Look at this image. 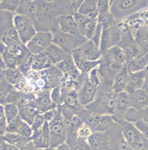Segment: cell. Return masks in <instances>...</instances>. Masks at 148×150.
<instances>
[{"label":"cell","instance_id":"cell-1","mask_svg":"<svg viewBox=\"0 0 148 150\" xmlns=\"http://www.w3.org/2000/svg\"><path fill=\"white\" fill-rule=\"evenodd\" d=\"M17 13L26 15L34 22L37 31H58V16L53 5V1L24 0Z\"/></svg>","mask_w":148,"mask_h":150},{"label":"cell","instance_id":"cell-2","mask_svg":"<svg viewBox=\"0 0 148 150\" xmlns=\"http://www.w3.org/2000/svg\"><path fill=\"white\" fill-rule=\"evenodd\" d=\"M117 93L113 91L112 88L100 84L98 93L93 102L85 108L92 113L99 115H113L116 105Z\"/></svg>","mask_w":148,"mask_h":150},{"label":"cell","instance_id":"cell-3","mask_svg":"<svg viewBox=\"0 0 148 150\" xmlns=\"http://www.w3.org/2000/svg\"><path fill=\"white\" fill-rule=\"evenodd\" d=\"M148 9V0H116L111 1L110 13L117 22Z\"/></svg>","mask_w":148,"mask_h":150},{"label":"cell","instance_id":"cell-4","mask_svg":"<svg viewBox=\"0 0 148 150\" xmlns=\"http://www.w3.org/2000/svg\"><path fill=\"white\" fill-rule=\"evenodd\" d=\"M78 115L83 120L84 123L92 128L93 132H107L117 124L115 116L92 113L85 107Z\"/></svg>","mask_w":148,"mask_h":150},{"label":"cell","instance_id":"cell-5","mask_svg":"<svg viewBox=\"0 0 148 150\" xmlns=\"http://www.w3.org/2000/svg\"><path fill=\"white\" fill-rule=\"evenodd\" d=\"M117 122L120 126L121 133L124 140L131 149L135 150L147 149L148 140L140 133L134 124L126 120L119 119H117Z\"/></svg>","mask_w":148,"mask_h":150},{"label":"cell","instance_id":"cell-6","mask_svg":"<svg viewBox=\"0 0 148 150\" xmlns=\"http://www.w3.org/2000/svg\"><path fill=\"white\" fill-rule=\"evenodd\" d=\"M97 68L94 69L87 75L85 83L78 92L79 102L84 107L91 104L95 100L101 83Z\"/></svg>","mask_w":148,"mask_h":150},{"label":"cell","instance_id":"cell-7","mask_svg":"<svg viewBox=\"0 0 148 150\" xmlns=\"http://www.w3.org/2000/svg\"><path fill=\"white\" fill-rule=\"evenodd\" d=\"M14 15L10 12L0 11V38L1 42L8 47L22 42L14 26Z\"/></svg>","mask_w":148,"mask_h":150},{"label":"cell","instance_id":"cell-8","mask_svg":"<svg viewBox=\"0 0 148 150\" xmlns=\"http://www.w3.org/2000/svg\"><path fill=\"white\" fill-rule=\"evenodd\" d=\"M125 64L114 61L110 58L103 54L100 58V64L98 66V74L100 79L101 85L112 88L113 80L118 74L122 70Z\"/></svg>","mask_w":148,"mask_h":150},{"label":"cell","instance_id":"cell-9","mask_svg":"<svg viewBox=\"0 0 148 150\" xmlns=\"http://www.w3.org/2000/svg\"><path fill=\"white\" fill-rule=\"evenodd\" d=\"M118 22L123 31L122 38L118 45L123 50L129 63L132 59L141 55H143V54L141 52L140 48L136 42L134 35H132L127 22L124 20Z\"/></svg>","mask_w":148,"mask_h":150},{"label":"cell","instance_id":"cell-10","mask_svg":"<svg viewBox=\"0 0 148 150\" xmlns=\"http://www.w3.org/2000/svg\"><path fill=\"white\" fill-rule=\"evenodd\" d=\"M13 21L20 40L23 44L26 45L37 32L34 22L26 15L19 13H15Z\"/></svg>","mask_w":148,"mask_h":150},{"label":"cell","instance_id":"cell-11","mask_svg":"<svg viewBox=\"0 0 148 150\" xmlns=\"http://www.w3.org/2000/svg\"><path fill=\"white\" fill-rule=\"evenodd\" d=\"M50 129V147L57 149L58 146L65 144L67 142V130L63 122L62 112L58 110L56 117L49 122Z\"/></svg>","mask_w":148,"mask_h":150},{"label":"cell","instance_id":"cell-12","mask_svg":"<svg viewBox=\"0 0 148 150\" xmlns=\"http://www.w3.org/2000/svg\"><path fill=\"white\" fill-rule=\"evenodd\" d=\"M123 31L118 25V22H114L109 27H103L100 49L102 54H105L108 50L116 46L120 42Z\"/></svg>","mask_w":148,"mask_h":150},{"label":"cell","instance_id":"cell-13","mask_svg":"<svg viewBox=\"0 0 148 150\" xmlns=\"http://www.w3.org/2000/svg\"><path fill=\"white\" fill-rule=\"evenodd\" d=\"M87 40L85 38H78L60 31L53 32V43L59 46L68 54H72L76 49L84 44Z\"/></svg>","mask_w":148,"mask_h":150},{"label":"cell","instance_id":"cell-14","mask_svg":"<svg viewBox=\"0 0 148 150\" xmlns=\"http://www.w3.org/2000/svg\"><path fill=\"white\" fill-rule=\"evenodd\" d=\"M53 44V33L50 31H37L26 47L33 55L44 52Z\"/></svg>","mask_w":148,"mask_h":150},{"label":"cell","instance_id":"cell-15","mask_svg":"<svg viewBox=\"0 0 148 150\" xmlns=\"http://www.w3.org/2000/svg\"><path fill=\"white\" fill-rule=\"evenodd\" d=\"M93 150H114L112 137L107 132H94L87 140Z\"/></svg>","mask_w":148,"mask_h":150},{"label":"cell","instance_id":"cell-16","mask_svg":"<svg viewBox=\"0 0 148 150\" xmlns=\"http://www.w3.org/2000/svg\"><path fill=\"white\" fill-rule=\"evenodd\" d=\"M82 4V1L77 0H59V1H53V5L55 10L58 18L64 15L74 16L77 13Z\"/></svg>","mask_w":148,"mask_h":150},{"label":"cell","instance_id":"cell-17","mask_svg":"<svg viewBox=\"0 0 148 150\" xmlns=\"http://www.w3.org/2000/svg\"><path fill=\"white\" fill-rule=\"evenodd\" d=\"M75 51L88 61H99L103 55L100 47L92 40H87L84 44L76 49Z\"/></svg>","mask_w":148,"mask_h":150},{"label":"cell","instance_id":"cell-18","mask_svg":"<svg viewBox=\"0 0 148 150\" xmlns=\"http://www.w3.org/2000/svg\"><path fill=\"white\" fill-rule=\"evenodd\" d=\"M58 31L68 33L78 38H85L79 31V28L74 19V16L64 15L58 18ZM86 39V38H85Z\"/></svg>","mask_w":148,"mask_h":150},{"label":"cell","instance_id":"cell-19","mask_svg":"<svg viewBox=\"0 0 148 150\" xmlns=\"http://www.w3.org/2000/svg\"><path fill=\"white\" fill-rule=\"evenodd\" d=\"M31 139L38 149L49 148L50 147V129H49V122H45L42 129L33 131Z\"/></svg>","mask_w":148,"mask_h":150},{"label":"cell","instance_id":"cell-20","mask_svg":"<svg viewBox=\"0 0 148 150\" xmlns=\"http://www.w3.org/2000/svg\"><path fill=\"white\" fill-rule=\"evenodd\" d=\"M130 108L131 98L129 93H128L125 91L118 93L113 116H115L117 119L124 120L126 113Z\"/></svg>","mask_w":148,"mask_h":150},{"label":"cell","instance_id":"cell-21","mask_svg":"<svg viewBox=\"0 0 148 150\" xmlns=\"http://www.w3.org/2000/svg\"><path fill=\"white\" fill-rule=\"evenodd\" d=\"M35 102L40 113H44L49 110L58 108V106L53 102L50 96V90L46 89L35 94Z\"/></svg>","mask_w":148,"mask_h":150},{"label":"cell","instance_id":"cell-22","mask_svg":"<svg viewBox=\"0 0 148 150\" xmlns=\"http://www.w3.org/2000/svg\"><path fill=\"white\" fill-rule=\"evenodd\" d=\"M72 56H73L74 63L78 68V69L80 71V73L82 74L85 75V76H87L94 69L99 66V64H100V60L99 61H88L82 57L75 50L72 53Z\"/></svg>","mask_w":148,"mask_h":150},{"label":"cell","instance_id":"cell-23","mask_svg":"<svg viewBox=\"0 0 148 150\" xmlns=\"http://www.w3.org/2000/svg\"><path fill=\"white\" fill-rule=\"evenodd\" d=\"M147 79V70L130 74L129 79L127 84L125 92L132 93L135 91L143 89Z\"/></svg>","mask_w":148,"mask_h":150},{"label":"cell","instance_id":"cell-24","mask_svg":"<svg viewBox=\"0 0 148 150\" xmlns=\"http://www.w3.org/2000/svg\"><path fill=\"white\" fill-rule=\"evenodd\" d=\"M7 51L12 54L15 57L18 59L19 62V65L25 62L28 61L32 56V54L26 47V45L23 44L22 42H19L17 44L8 46L7 48Z\"/></svg>","mask_w":148,"mask_h":150},{"label":"cell","instance_id":"cell-25","mask_svg":"<svg viewBox=\"0 0 148 150\" xmlns=\"http://www.w3.org/2000/svg\"><path fill=\"white\" fill-rule=\"evenodd\" d=\"M30 62H31V69L35 71L46 70L54 66L47 54L45 53V51L39 54H35V55L32 54V56L30 59Z\"/></svg>","mask_w":148,"mask_h":150},{"label":"cell","instance_id":"cell-26","mask_svg":"<svg viewBox=\"0 0 148 150\" xmlns=\"http://www.w3.org/2000/svg\"><path fill=\"white\" fill-rule=\"evenodd\" d=\"M130 77V72L128 69V64H125L122 70L120 71L115 77L113 83V91L115 93H120L124 92L126 89L127 84Z\"/></svg>","mask_w":148,"mask_h":150},{"label":"cell","instance_id":"cell-27","mask_svg":"<svg viewBox=\"0 0 148 150\" xmlns=\"http://www.w3.org/2000/svg\"><path fill=\"white\" fill-rule=\"evenodd\" d=\"M131 98V108L136 110L143 109L148 106V93L145 89H140L129 93Z\"/></svg>","mask_w":148,"mask_h":150},{"label":"cell","instance_id":"cell-28","mask_svg":"<svg viewBox=\"0 0 148 150\" xmlns=\"http://www.w3.org/2000/svg\"><path fill=\"white\" fill-rule=\"evenodd\" d=\"M0 79H4L8 83L16 88L25 79V76L18 69H7L6 70L0 72Z\"/></svg>","mask_w":148,"mask_h":150},{"label":"cell","instance_id":"cell-29","mask_svg":"<svg viewBox=\"0 0 148 150\" xmlns=\"http://www.w3.org/2000/svg\"><path fill=\"white\" fill-rule=\"evenodd\" d=\"M133 35L142 54L146 55L148 53V25L139 27Z\"/></svg>","mask_w":148,"mask_h":150},{"label":"cell","instance_id":"cell-30","mask_svg":"<svg viewBox=\"0 0 148 150\" xmlns=\"http://www.w3.org/2000/svg\"><path fill=\"white\" fill-rule=\"evenodd\" d=\"M45 53L47 54L50 61L52 62L53 65H57L69 55L63 49L54 43L49 45V47L45 50Z\"/></svg>","mask_w":148,"mask_h":150},{"label":"cell","instance_id":"cell-31","mask_svg":"<svg viewBox=\"0 0 148 150\" xmlns=\"http://www.w3.org/2000/svg\"><path fill=\"white\" fill-rule=\"evenodd\" d=\"M79 13L86 15L90 19L98 18L99 13L97 9V1L96 0H85L82 1L78 10Z\"/></svg>","mask_w":148,"mask_h":150},{"label":"cell","instance_id":"cell-32","mask_svg":"<svg viewBox=\"0 0 148 150\" xmlns=\"http://www.w3.org/2000/svg\"><path fill=\"white\" fill-rule=\"evenodd\" d=\"M1 139L8 143L10 144L17 146L19 149H22L23 146L31 140V139H30V138L22 136L21 134H19L18 133L9 132H6L3 136H1Z\"/></svg>","mask_w":148,"mask_h":150},{"label":"cell","instance_id":"cell-33","mask_svg":"<svg viewBox=\"0 0 148 150\" xmlns=\"http://www.w3.org/2000/svg\"><path fill=\"white\" fill-rule=\"evenodd\" d=\"M124 120L132 123H134L137 120H144L148 122V106L141 110L130 108L126 113Z\"/></svg>","mask_w":148,"mask_h":150},{"label":"cell","instance_id":"cell-34","mask_svg":"<svg viewBox=\"0 0 148 150\" xmlns=\"http://www.w3.org/2000/svg\"><path fill=\"white\" fill-rule=\"evenodd\" d=\"M128 69L130 74L147 70L148 69V60L146 55H141L132 59L128 64Z\"/></svg>","mask_w":148,"mask_h":150},{"label":"cell","instance_id":"cell-35","mask_svg":"<svg viewBox=\"0 0 148 150\" xmlns=\"http://www.w3.org/2000/svg\"><path fill=\"white\" fill-rule=\"evenodd\" d=\"M103 54L106 55L107 57L110 58L111 59H113L114 61L121 63L123 64H128V59L127 58L126 54L118 45L110 48Z\"/></svg>","mask_w":148,"mask_h":150},{"label":"cell","instance_id":"cell-36","mask_svg":"<svg viewBox=\"0 0 148 150\" xmlns=\"http://www.w3.org/2000/svg\"><path fill=\"white\" fill-rule=\"evenodd\" d=\"M21 4L20 0H1L0 11H7L13 13H17Z\"/></svg>","mask_w":148,"mask_h":150},{"label":"cell","instance_id":"cell-37","mask_svg":"<svg viewBox=\"0 0 148 150\" xmlns=\"http://www.w3.org/2000/svg\"><path fill=\"white\" fill-rule=\"evenodd\" d=\"M3 106L8 123L19 116V107L16 103H7Z\"/></svg>","mask_w":148,"mask_h":150},{"label":"cell","instance_id":"cell-38","mask_svg":"<svg viewBox=\"0 0 148 150\" xmlns=\"http://www.w3.org/2000/svg\"><path fill=\"white\" fill-rule=\"evenodd\" d=\"M1 60L4 62L5 65L7 69H18L19 66V62H18V59L13 55L12 54L8 52L7 50L4 53L1 54Z\"/></svg>","mask_w":148,"mask_h":150},{"label":"cell","instance_id":"cell-39","mask_svg":"<svg viewBox=\"0 0 148 150\" xmlns=\"http://www.w3.org/2000/svg\"><path fill=\"white\" fill-rule=\"evenodd\" d=\"M98 24H99L98 18L90 20L89 22L87 24V26L84 29V31H83V36L87 40H91L92 39L93 35L96 31V28L98 27Z\"/></svg>","mask_w":148,"mask_h":150},{"label":"cell","instance_id":"cell-40","mask_svg":"<svg viewBox=\"0 0 148 150\" xmlns=\"http://www.w3.org/2000/svg\"><path fill=\"white\" fill-rule=\"evenodd\" d=\"M15 88L13 85L8 83L4 79H0V103L2 104L9 95V93Z\"/></svg>","mask_w":148,"mask_h":150},{"label":"cell","instance_id":"cell-41","mask_svg":"<svg viewBox=\"0 0 148 150\" xmlns=\"http://www.w3.org/2000/svg\"><path fill=\"white\" fill-rule=\"evenodd\" d=\"M74 19L76 21V23H77V25L78 27L81 34L83 35V31H84L85 27L87 26V23L89 22V21L92 20V19H90L86 15H83V14L79 13H77L74 15Z\"/></svg>","mask_w":148,"mask_h":150},{"label":"cell","instance_id":"cell-42","mask_svg":"<svg viewBox=\"0 0 148 150\" xmlns=\"http://www.w3.org/2000/svg\"><path fill=\"white\" fill-rule=\"evenodd\" d=\"M50 96H51V99L52 101L57 106H59L61 105L62 102H63V91H62L61 86L59 87H55L50 90Z\"/></svg>","mask_w":148,"mask_h":150},{"label":"cell","instance_id":"cell-43","mask_svg":"<svg viewBox=\"0 0 148 150\" xmlns=\"http://www.w3.org/2000/svg\"><path fill=\"white\" fill-rule=\"evenodd\" d=\"M93 130L90 126H88L87 124H83L78 129V137L81 139L83 140H86L91 137L92 134H93Z\"/></svg>","mask_w":148,"mask_h":150},{"label":"cell","instance_id":"cell-44","mask_svg":"<svg viewBox=\"0 0 148 150\" xmlns=\"http://www.w3.org/2000/svg\"><path fill=\"white\" fill-rule=\"evenodd\" d=\"M110 7H111V1H97V9L99 16L105 15L110 13Z\"/></svg>","mask_w":148,"mask_h":150},{"label":"cell","instance_id":"cell-45","mask_svg":"<svg viewBox=\"0 0 148 150\" xmlns=\"http://www.w3.org/2000/svg\"><path fill=\"white\" fill-rule=\"evenodd\" d=\"M22 120H23L19 115L16 119H14L11 122H9L8 126H7V129H6V132L18 133V129L20 128V125L22 124Z\"/></svg>","mask_w":148,"mask_h":150},{"label":"cell","instance_id":"cell-46","mask_svg":"<svg viewBox=\"0 0 148 150\" xmlns=\"http://www.w3.org/2000/svg\"><path fill=\"white\" fill-rule=\"evenodd\" d=\"M0 106H1V109H0V128H1V136H3L6 133V129L8 125V120L5 115L4 106L1 105Z\"/></svg>","mask_w":148,"mask_h":150},{"label":"cell","instance_id":"cell-47","mask_svg":"<svg viewBox=\"0 0 148 150\" xmlns=\"http://www.w3.org/2000/svg\"><path fill=\"white\" fill-rule=\"evenodd\" d=\"M133 124L140 133L148 140V122H146L144 120H137Z\"/></svg>","mask_w":148,"mask_h":150},{"label":"cell","instance_id":"cell-48","mask_svg":"<svg viewBox=\"0 0 148 150\" xmlns=\"http://www.w3.org/2000/svg\"><path fill=\"white\" fill-rule=\"evenodd\" d=\"M45 122L46 121H45V120L44 118L43 114H39L38 115H36V117H35L33 123L31 125L32 130L35 131V130H39L40 129H42Z\"/></svg>","mask_w":148,"mask_h":150},{"label":"cell","instance_id":"cell-49","mask_svg":"<svg viewBox=\"0 0 148 150\" xmlns=\"http://www.w3.org/2000/svg\"><path fill=\"white\" fill-rule=\"evenodd\" d=\"M71 148H72V150H93L90 146L88 145L86 140L81 139L79 138L78 139L77 142Z\"/></svg>","mask_w":148,"mask_h":150},{"label":"cell","instance_id":"cell-50","mask_svg":"<svg viewBox=\"0 0 148 150\" xmlns=\"http://www.w3.org/2000/svg\"><path fill=\"white\" fill-rule=\"evenodd\" d=\"M102 31H103V27L102 25L99 23L98 24V27L96 28V31L95 32V34L93 35L92 39L91 40L93 41L96 45H98L100 47V40H101V35H102Z\"/></svg>","mask_w":148,"mask_h":150},{"label":"cell","instance_id":"cell-51","mask_svg":"<svg viewBox=\"0 0 148 150\" xmlns=\"http://www.w3.org/2000/svg\"><path fill=\"white\" fill-rule=\"evenodd\" d=\"M58 113V108H55V109H53V110H48V111L42 113V114H43V116L44 120H45V121L49 123L50 121H52L56 117Z\"/></svg>","mask_w":148,"mask_h":150},{"label":"cell","instance_id":"cell-52","mask_svg":"<svg viewBox=\"0 0 148 150\" xmlns=\"http://www.w3.org/2000/svg\"><path fill=\"white\" fill-rule=\"evenodd\" d=\"M0 150H20L17 146L10 144L7 142L4 141L1 139V144H0Z\"/></svg>","mask_w":148,"mask_h":150},{"label":"cell","instance_id":"cell-53","mask_svg":"<svg viewBox=\"0 0 148 150\" xmlns=\"http://www.w3.org/2000/svg\"><path fill=\"white\" fill-rule=\"evenodd\" d=\"M38 149L35 147V145L34 144V143L32 142V140L29 141L26 144L22 147V149H20V150H37Z\"/></svg>","mask_w":148,"mask_h":150},{"label":"cell","instance_id":"cell-54","mask_svg":"<svg viewBox=\"0 0 148 150\" xmlns=\"http://www.w3.org/2000/svg\"><path fill=\"white\" fill-rule=\"evenodd\" d=\"M56 150H72V148L67 143H65V144H63L62 145L58 146L56 149Z\"/></svg>","mask_w":148,"mask_h":150},{"label":"cell","instance_id":"cell-55","mask_svg":"<svg viewBox=\"0 0 148 150\" xmlns=\"http://www.w3.org/2000/svg\"><path fill=\"white\" fill-rule=\"evenodd\" d=\"M143 89H145L148 93V69H147V79H146V83H145V85H144Z\"/></svg>","mask_w":148,"mask_h":150},{"label":"cell","instance_id":"cell-56","mask_svg":"<svg viewBox=\"0 0 148 150\" xmlns=\"http://www.w3.org/2000/svg\"><path fill=\"white\" fill-rule=\"evenodd\" d=\"M45 150H56V149H52V148H48V149H46Z\"/></svg>","mask_w":148,"mask_h":150},{"label":"cell","instance_id":"cell-57","mask_svg":"<svg viewBox=\"0 0 148 150\" xmlns=\"http://www.w3.org/2000/svg\"><path fill=\"white\" fill-rule=\"evenodd\" d=\"M129 150H135V149H131ZM142 150H148V149H142Z\"/></svg>","mask_w":148,"mask_h":150},{"label":"cell","instance_id":"cell-58","mask_svg":"<svg viewBox=\"0 0 148 150\" xmlns=\"http://www.w3.org/2000/svg\"><path fill=\"white\" fill-rule=\"evenodd\" d=\"M46 149H37V150H45Z\"/></svg>","mask_w":148,"mask_h":150},{"label":"cell","instance_id":"cell-59","mask_svg":"<svg viewBox=\"0 0 148 150\" xmlns=\"http://www.w3.org/2000/svg\"><path fill=\"white\" fill-rule=\"evenodd\" d=\"M146 57H147V60H148V53L146 54Z\"/></svg>","mask_w":148,"mask_h":150},{"label":"cell","instance_id":"cell-60","mask_svg":"<svg viewBox=\"0 0 148 150\" xmlns=\"http://www.w3.org/2000/svg\"><path fill=\"white\" fill-rule=\"evenodd\" d=\"M147 149H148V144H147Z\"/></svg>","mask_w":148,"mask_h":150}]
</instances>
